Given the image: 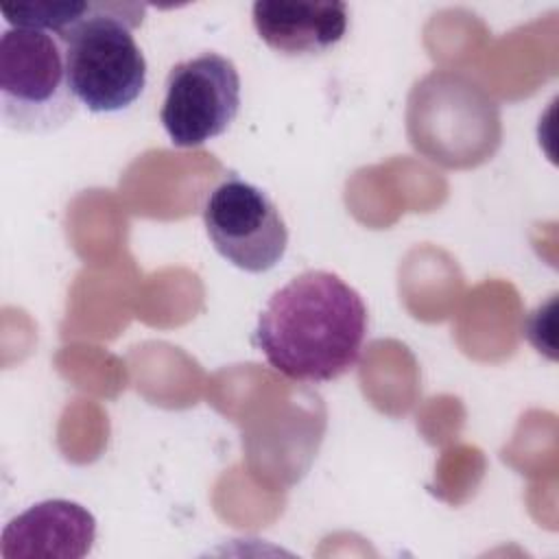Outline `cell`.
<instances>
[{
  "label": "cell",
  "instance_id": "6da1fadb",
  "mask_svg": "<svg viewBox=\"0 0 559 559\" xmlns=\"http://www.w3.org/2000/svg\"><path fill=\"white\" fill-rule=\"evenodd\" d=\"M367 325L360 293L332 271L310 269L269 297L253 345L282 376L319 384L341 378L358 362Z\"/></svg>",
  "mask_w": 559,
  "mask_h": 559
},
{
  "label": "cell",
  "instance_id": "7a4b0ae2",
  "mask_svg": "<svg viewBox=\"0 0 559 559\" xmlns=\"http://www.w3.org/2000/svg\"><path fill=\"white\" fill-rule=\"evenodd\" d=\"M406 135L428 162L445 168H476L502 142L500 107L472 76L432 70L408 92Z\"/></svg>",
  "mask_w": 559,
  "mask_h": 559
},
{
  "label": "cell",
  "instance_id": "3957f363",
  "mask_svg": "<svg viewBox=\"0 0 559 559\" xmlns=\"http://www.w3.org/2000/svg\"><path fill=\"white\" fill-rule=\"evenodd\" d=\"M146 13L138 2H90L87 13L59 37L70 90L92 114H114L140 98L146 59L131 31Z\"/></svg>",
  "mask_w": 559,
  "mask_h": 559
},
{
  "label": "cell",
  "instance_id": "277c9868",
  "mask_svg": "<svg viewBox=\"0 0 559 559\" xmlns=\"http://www.w3.org/2000/svg\"><path fill=\"white\" fill-rule=\"evenodd\" d=\"M76 111L57 35L7 26L0 35V116L22 133H50Z\"/></svg>",
  "mask_w": 559,
  "mask_h": 559
},
{
  "label": "cell",
  "instance_id": "5b68a950",
  "mask_svg": "<svg viewBox=\"0 0 559 559\" xmlns=\"http://www.w3.org/2000/svg\"><path fill=\"white\" fill-rule=\"evenodd\" d=\"M164 87L159 120L179 148H194L223 135L240 111L238 68L212 50L175 63Z\"/></svg>",
  "mask_w": 559,
  "mask_h": 559
},
{
  "label": "cell",
  "instance_id": "8992f818",
  "mask_svg": "<svg viewBox=\"0 0 559 559\" xmlns=\"http://www.w3.org/2000/svg\"><path fill=\"white\" fill-rule=\"evenodd\" d=\"M203 225L214 249L247 273L273 269L288 247V229L273 199L240 177H227L207 194Z\"/></svg>",
  "mask_w": 559,
  "mask_h": 559
},
{
  "label": "cell",
  "instance_id": "52a82bcc",
  "mask_svg": "<svg viewBox=\"0 0 559 559\" xmlns=\"http://www.w3.org/2000/svg\"><path fill=\"white\" fill-rule=\"evenodd\" d=\"M96 539V520L79 502L41 500L11 518L0 537L2 559H81Z\"/></svg>",
  "mask_w": 559,
  "mask_h": 559
},
{
  "label": "cell",
  "instance_id": "ba28073f",
  "mask_svg": "<svg viewBox=\"0 0 559 559\" xmlns=\"http://www.w3.org/2000/svg\"><path fill=\"white\" fill-rule=\"evenodd\" d=\"M251 20L269 48L304 57L325 52L343 39L349 9L341 0H258Z\"/></svg>",
  "mask_w": 559,
  "mask_h": 559
},
{
  "label": "cell",
  "instance_id": "9c48e42d",
  "mask_svg": "<svg viewBox=\"0 0 559 559\" xmlns=\"http://www.w3.org/2000/svg\"><path fill=\"white\" fill-rule=\"evenodd\" d=\"M90 9V2H17L2 4L0 13L4 22L13 28H35L52 35H61L72 24H76Z\"/></svg>",
  "mask_w": 559,
  "mask_h": 559
}]
</instances>
